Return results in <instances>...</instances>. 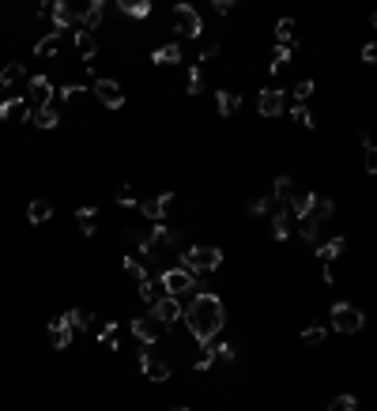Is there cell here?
<instances>
[{"instance_id": "cell-1", "label": "cell", "mask_w": 377, "mask_h": 411, "mask_svg": "<svg viewBox=\"0 0 377 411\" xmlns=\"http://www.w3.org/2000/svg\"><path fill=\"white\" fill-rule=\"evenodd\" d=\"M181 321L188 324V336L196 340V348H212L219 340V332L227 329V306L219 295H212V290H196V295L188 298Z\"/></svg>"}, {"instance_id": "cell-2", "label": "cell", "mask_w": 377, "mask_h": 411, "mask_svg": "<svg viewBox=\"0 0 377 411\" xmlns=\"http://www.w3.org/2000/svg\"><path fill=\"white\" fill-rule=\"evenodd\" d=\"M177 261L193 276H204V272H215L223 264V250H215V245H188V250L177 253Z\"/></svg>"}, {"instance_id": "cell-3", "label": "cell", "mask_w": 377, "mask_h": 411, "mask_svg": "<svg viewBox=\"0 0 377 411\" xmlns=\"http://www.w3.org/2000/svg\"><path fill=\"white\" fill-rule=\"evenodd\" d=\"M328 324H332V332H340V336H359L366 317H362L359 306H351V302H336V306L328 309Z\"/></svg>"}, {"instance_id": "cell-4", "label": "cell", "mask_w": 377, "mask_h": 411, "mask_svg": "<svg viewBox=\"0 0 377 411\" xmlns=\"http://www.w3.org/2000/svg\"><path fill=\"white\" fill-rule=\"evenodd\" d=\"M42 12L49 16V23H53L57 35H64V30H72V27H80V12H76L68 0H46V4H42Z\"/></svg>"}, {"instance_id": "cell-5", "label": "cell", "mask_w": 377, "mask_h": 411, "mask_svg": "<svg viewBox=\"0 0 377 411\" xmlns=\"http://www.w3.org/2000/svg\"><path fill=\"white\" fill-rule=\"evenodd\" d=\"M159 279H162V290H166V295H174V298H181L185 290H204L201 283H196V276L188 272V268H181V264H177V268H166Z\"/></svg>"}, {"instance_id": "cell-6", "label": "cell", "mask_w": 377, "mask_h": 411, "mask_svg": "<svg viewBox=\"0 0 377 411\" xmlns=\"http://www.w3.org/2000/svg\"><path fill=\"white\" fill-rule=\"evenodd\" d=\"M174 30L181 38H201L204 35V19L193 4H174Z\"/></svg>"}, {"instance_id": "cell-7", "label": "cell", "mask_w": 377, "mask_h": 411, "mask_svg": "<svg viewBox=\"0 0 377 411\" xmlns=\"http://www.w3.org/2000/svg\"><path fill=\"white\" fill-rule=\"evenodd\" d=\"M91 94L98 99L102 110H121V106H125V87H121L117 80H95L91 83Z\"/></svg>"}, {"instance_id": "cell-8", "label": "cell", "mask_w": 377, "mask_h": 411, "mask_svg": "<svg viewBox=\"0 0 377 411\" xmlns=\"http://www.w3.org/2000/svg\"><path fill=\"white\" fill-rule=\"evenodd\" d=\"M27 106H30V110H46V106H53V83H49V75H30V83H27Z\"/></svg>"}, {"instance_id": "cell-9", "label": "cell", "mask_w": 377, "mask_h": 411, "mask_svg": "<svg viewBox=\"0 0 377 411\" xmlns=\"http://www.w3.org/2000/svg\"><path fill=\"white\" fill-rule=\"evenodd\" d=\"M151 317H155V321H162L166 329H170V324H177V321L185 317V302H181V298H174V295H162V298L151 306Z\"/></svg>"}, {"instance_id": "cell-10", "label": "cell", "mask_w": 377, "mask_h": 411, "mask_svg": "<svg viewBox=\"0 0 377 411\" xmlns=\"http://www.w3.org/2000/svg\"><path fill=\"white\" fill-rule=\"evenodd\" d=\"M132 336H136L143 348H151V343H159V340L166 336V324L155 321L151 313H148V317H136V321H132Z\"/></svg>"}, {"instance_id": "cell-11", "label": "cell", "mask_w": 377, "mask_h": 411, "mask_svg": "<svg viewBox=\"0 0 377 411\" xmlns=\"http://www.w3.org/2000/svg\"><path fill=\"white\" fill-rule=\"evenodd\" d=\"M140 370H143V377L148 381H170V374H174V366L166 362V359H159V355H151V351H140Z\"/></svg>"}, {"instance_id": "cell-12", "label": "cell", "mask_w": 377, "mask_h": 411, "mask_svg": "<svg viewBox=\"0 0 377 411\" xmlns=\"http://www.w3.org/2000/svg\"><path fill=\"white\" fill-rule=\"evenodd\" d=\"M257 110H261V117H280V114H287V94L280 87H264L257 94Z\"/></svg>"}, {"instance_id": "cell-13", "label": "cell", "mask_w": 377, "mask_h": 411, "mask_svg": "<svg viewBox=\"0 0 377 411\" xmlns=\"http://www.w3.org/2000/svg\"><path fill=\"white\" fill-rule=\"evenodd\" d=\"M72 340H76V329L68 324V317H53V321H49V343H53V348H57V351H68Z\"/></svg>"}, {"instance_id": "cell-14", "label": "cell", "mask_w": 377, "mask_h": 411, "mask_svg": "<svg viewBox=\"0 0 377 411\" xmlns=\"http://www.w3.org/2000/svg\"><path fill=\"white\" fill-rule=\"evenodd\" d=\"M19 83H30V72H27V64H19V61L4 64V68H0V87H4V91H16Z\"/></svg>"}, {"instance_id": "cell-15", "label": "cell", "mask_w": 377, "mask_h": 411, "mask_svg": "<svg viewBox=\"0 0 377 411\" xmlns=\"http://www.w3.org/2000/svg\"><path fill=\"white\" fill-rule=\"evenodd\" d=\"M30 114L35 110L27 106V99H16V94L0 102V121H30Z\"/></svg>"}, {"instance_id": "cell-16", "label": "cell", "mask_w": 377, "mask_h": 411, "mask_svg": "<svg viewBox=\"0 0 377 411\" xmlns=\"http://www.w3.org/2000/svg\"><path fill=\"white\" fill-rule=\"evenodd\" d=\"M170 204H174V192H162V197L143 200V204H140V211L148 215L151 223H162V219H166V211H170Z\"/></svg>"}, {"instance_id": "cell-17", "label": "cell", "mask_w": 377, "mask_h": 411, "mask_svg": "<svg viewBox=\"0 0 377 411\" xmlns=\"http://www.w3.org/2000/svg\"><path fill=\"white\" fill-rule=\"evenodd\" d=\"M272 197H275V204H280V208H291L294 204V197H298V189H294V178H275L272 181Z\"/></svg>"}, {"instance_id": "cell-18", "label": "cell", "mask_w": 377, "mask_h": 411, "mask_svg": "<svg viewBox=\"0 0 377 411\" xmlns=\"http://www.w3.org/2000/svg\"><path fill=\"white\" fill-rule=\"evenodd\" d=\"M291 223H294L291 208H275L272 211V238L275 242H287V238H291Z\"/></svg>"}, {"instance_id": "cell-19", "label": "cell", "mask_w": 377, "mask_h": 411, "mask_svg": "<svg viewBox=\"0 0 377 411\" xmlns=\"http://www.w3.org/2000/svg\"><path fill=\"white\" fill-rule=\"evenodd\" d=\"M102 16H106V4L102 0H91V4L80 12V30H95L98 23H102Z\"/></svg>"}, {"instance_id": "cell-20", "label": "cell", "mask_w": 377, "mask_h": 411, "mask_svg": "<svg viewBox=\"0 0 377 411\" xmlns=\"http://www.w3.org/2000/svg\"><path fill=\"white\" fill-rule=\"evenodd\" d=\"M61 46H64V35H57V30H49V35H42V38L35 42V53H38V57H57Z\"/></svg>"}, {"instance_id": "cell-21", "label": "cell", "mask_w": 377, "mask_h": 411, "mask_svg": "<svg viewBox=\"0 0 377 411\" xmlns=\"http://www.w3.org/2000/svg\"><path fill=\"white\" fill-rule=\"evenodd\" d=\"M343 250H347V242H343V238L336 234V238H332V242H325V245H317V261H321V264H325V268H332V261H336V257H340Z\"/></svg>"}, {"instance_id": "cell-22", "label": "cell", "mask_w": 377, "mask_h": 411, "mask_svg": "<svg viewBox=\"0 0 377 411\" xmlns=\"http://www.w3.org/2000/svg\"><path fill=\"white\" fill-rule=\"evenodd\" d=\"M313 204H317V192H298L294 204H291V215H294V223H302L313 215Z\"/></svg>"}, {"instance_id": "cell-23", "label": "cell", "mask_w": 377, "mask_h": 411, "mask_svg": "<svg viewBox=\"0 0 377 411\" xmlns=\"http://www.w3.org/2000/svg\"><path fill=\"white\" fill-rule=\"evenodd\" d=\"M241 106V94L238 91H215V110H219V117H230Z\"/></svg>"}, {"instance_id": "cell-24", "label": "cell", "mask_w": 377, "mask_h": 411, "mask_svg": "<svg viewBox=\"0 0 377 411\" xmlns=\"http://www.w3.org/2000/svg\"><path fill=\"white\" fill-rule=\"evenodd\" d=\"M27 219L35 223V226H38V223H49V219H53V204L42 200V197L30 200V204H27Z\"/></svg>"}, {"instance_id": "cell-25", "label": "cell", "mask_w": 377, "mask_h": 411, "mask_svg": "<svg viewBox=\"0 0 377 411\" xmlns=\"http://www.w3.org/2000/svg\"><path fill=\"white\" fill-rule=\"evenodd\" d=\"M181 46H177V42H170V46H159V49H151V61L155 64H181Z\"/></svg>"}, {"instance_id": "cell-26", "label": "cell", "mask_w": 377, "mask_h": 411, "mask_svg": "<svg viewBox=\"0 0 377 411\" xmlns=\"http://www.w3.org/2000/svg\"><path fill=\"white\" fill-rule=\"evenodd\" d=\"M76 49L83 53V61H95V49H98L95 30H76Z\"/></svg>"}, {"instance_id": "cell-27", "label": "cell", "mask_w": 377, "mask_h": 411, "mask_svg": "<svg viewBox=\"0 0 377 411\" xmlns=\"http://www.w3.org/2000/svg\"><path fill=\"white\" fill-rule=\"evenodd\" d=\"M162 295H166V290H162V279L148 276V279H143V283H140V298L148 302V306H155V302H159Z\"/></svg>"}, {"instance_id": "cell-28", "label": "cell", "mask_w": 377, "mask_h": 411, "mask_svg": "<svg viewBox=\"0 0 377 411\" xmlns=\"http://www.w3.org/2000/svg\"><path fill=\"white\" fill-rule=\"evenodd\" d=\"M117 8H121L128 19H148V16H151V0H121Z\"/></svg>"}, {"instance_id": "cell-29", "label": "cell", "mask_w": 377, "mask_h": 411, "mask_svg": "<svg viewBox=\"0 0 377 411\" xmlns=\"http://www.w3.org/2000/svg\"><path fill=\"white\" fill-rule=\"evenodd\" d=\"M64 317H68V324L76 332H91L95 329V313H87V309H68Z\"/></svg>"}, {"instance_id": "cell-30", "label": "cell", "mask_w": 377, "mask_h": 411, "mask_svg": "<svg viewBox=\"0 0 377 411\" xmlns=\"http://www.w3.org/2000/svg\"><path fill=\"white\" fill-rule=\"evenodd\" d=\"M57 121H61L57 106H46V110H35V114H30V125H38V128H57Z\"/></svg>"}, {"instance_id": "cell-31", "label": "cell", "mask_w": 377, "mask_h": 411, "mask_svg": "<svg viewBox=\"0 0 377 411\" xmlns=\"http://www.w3.org/2000/svg\"><path fill=\"white\" fill-rule=\"evenodd\" d=\"M359 140H362V170L377 178V147L370 144V136H366V133H362Z\"/></svg>"}, {"instance_id": "cell-32", "label": "cell", "mask_w": 377, "mask_h": 411, "mask_svg": "<svg viewBox=\"0 0 377 411\" xmlns=\"http://www.w3.org/2000/svg\"><path fill=\"white\" fill-rule=\"evenodd\" d=\"M76 226H80L87 238H91V234L98 231V211H95V208H80V211H76Z\"/></svg>"}, {"instance_id": "cell-33", "label": "cell", "mask_w": 377, "mask_h": 411, "mask_svg": "<svg viewBox=\"0 0 377 411\" xmlns=\"http://www.w3.org/2000/svg\"><path fill=\"white\" fill-rule=\"evenodd\" d=\"M332 215H336V204H332L328 197H317V204H313V215H309V219H313V223H321V226H325V223L332 219Z\"/></svg>"}, {"instance_id": "cell-34", "label": "cell", "mask_w": 377, "mask_h": 411, "mask_svg": "<svg viewBox=\"0 0 377 411\" xmlns=\"http://www.w3.org/2000/svg\"><path fill=\"white\" fill-rule=\"evenodd\" d=\"M275 208H280V204H275L272 192H264V197H253V200H249V211H253V215H268V211H275Z\"/></svg>"}, {"instance_id": "cell-35", "label": "cell", "mask_w": 377, "mask_h": 411, "mask_svg": "<svg viewBox=\"0 0 377 411\" xmlns=\"http://www.w3.org/2000/svg\"><path fill=\"white\" fill-rule=\"evenodd\" d=\"M121 268H125V276H132V279H148V268H143V261L140 257H125V261H121Z\"/></svg>"}, {"instance_id": "cell-36", "label": "cell", "mask_w": 377, "mask_h": 411, "mask_svg": "<svg viewBox=\"0 0 377 411\" xmlns=\"http://www.w3.org/2000/svg\"><path fill=\"white\" fill-rule=\"evenodd\" d=\"M83 94H91V87H87V83H64V87H61V99H64V102H80Z\"/></svg>"}, {"instance_id": "cell-37", "label": "cell", "mask_w": 377, "mask_h": 411, "mask_svg": "<svg viewBox=\"0 0 377 411\" xmlns=\"http://www.w3.org/2000/svg\"><path fill=\"white\" fill-rule=\"evenodd\" d=\"M98 343H102L106 351H117V324L114 321H106V329L98 332Z\"/></svg>"}, {"instance_id": "cell-38", "label": "cell", "mask_w": 377, "mask_h": 411, "mask_svg": "<svg viewBox=\"0 0 377 411\" xmlns=\"http://www.w3.org/2000/svg\"><path fill=\"white\" fill-rule=\"evenodd\" d=\"M313 91H317V83H313V80H298V83H294V102H298V106H306Z\"/></svg>"}, {"instance_id": "cell-39", "label": "cell", "mask_w": 377, "mask_h": 411, "mask_svg": "<svg viewBox=\"0 0 377 411\" xmlns=\"http://www.w3.org/2000/svg\"><path fill=\"white\" fill-rule=\"evenodd\" d=\"M298 238H302V242H317V238H321V223L302 219V223H298Z\"/></svg>"}, {"instance_id": "cell-40", "label": "cell", "mask_w": 377, "mask_h": 411, "mask_svg": "<svg viewBox=\"0 0 377 411\" xmlns=\"http://www.w3.org/2000/svg\"><path fill=\"white\" fill-rule=\"evenodd\" d=\"M291 117H294V125H302V128H313L317 121H313V114H309V106H291Z\"/></svg>"}, {"instance_id": "cell-41", "label": "cell", "mask_w": 377, "mask_h": 411, "mask_svg": "<svg viewBox=\"0 0 377 411\" xmlns=\"http://www.w3.org/2000/svg\"><path fill=\"white\" fill-rule=\"evenodd\" d=\"M114 204H117V208H132V204H136V197H132V185L121 181V185L114 189Z\"/></svg>"}, {"instance_id": "cell-42", "label": "cell", "mask_w": 377, "mask_h": 411, "mask_svg": "<svg viewBox=\"0 0 377 411\" xmlns=\"http://www.w3.org/2000/svg\"><path fill=\"white\" fill-rule=\"evenodd\" d=\"M325 336H328L325 324H309V329H302V340H306V343H313V348H317V343H325Z\"/></svg>"}, {"instance_id": "cell-43", "label": "cell", "mask_w": 377, "mask_h": 411, "mask_svg": "<svg viewBox=\"0 0 377 411\" xmlns=\"http://www.w3.org/2000/svg\"><path fill=\"white\" fill-rule=\"evenodd\" d=\"M188 94H201L204 91V72H201V64H193V68H188Z\"/></svg>"}, {"instance_id": "cell-44", "label": "cell", "mask_w": 377, "mask_h": 411, "mask_svg": "<svg viewBox=\"0 0 377 411\" xmlns=\"http://www.w3.org/2000/svg\"><path fill=\"white\" fill-rule=\"evenodd\" d=\"M328 411H359V400L343 393V396H336V400H332V404H328Z\"/></svg>"}, {"instance_id": "cell-45", "label": "cell", "mask_w": 377, "mask_h": 411, "mask_svg": "<svg viewBox=\"0 0 377 411\" xmlns=\"http://www.w3.org/2000/svg\"><path fill=\"white\" fill-rule=\"evenodd\" d=\"M275 38H280V42H294V19H280V23H275Z\"/></svg>"}, {"instance_id": "cell-46", "label": "cell", "mask_w": 377, "mask_h": 411, "mask_svg": "<svg viewBox=\"0 0 377 411\" xmlns=\"http://www.w3.org/2000/svg\"><path fill=\"white\" fill-rule=\"evenodd\" d=\"M359 57H362L366 64H377V42H366V46H362V53H359Z\"/></svg>"}, {"instance_id": "cell-47", "label": "cell", "mask_w": 377, "mask_h": 411, "mask_svg": "<svg viewBox=\"0 0 377 411\" xmlns=\"http://www.w3.org/2000/svg\"><path fill=\"white\" fill-rule=\"evenodd\" d=\"M215 12L219 16H230V12H234V4H230V0H215Z\"/></svg>"}, {"instance_id": "cell-48", "label": "cell", "mask_w": 377, "mask_h": 411, "mask_svg": "<svg viewBox=\"0 0 377 411\" xmlns=\"http://www.w3.org/2000/svg\"><path fill=\"white\" fill-rule=\"evenodd\" d=\"M212 57H219V46H208V49H201V61H212Z\"/></svg>"}, {"instance_id": "cell-49", "label": "cell", "mask_w": 377, "mask_h": 411, "mask_svg": "<svg viewBox=\"0 0 377 411\" xmlns=\"http://www.w3.org/2000/svg\"><path fill=\"white\" fill-rule=\"evenodd\" d=\"M370 27H373V30H377V12H373V16H370Z\"/></svg>"}, {"instance_id": "cell-50", "label": "cell", "mask_w": 377, "mask_h": 411, "mask_svg": "<svg viewBox=\"0 0 377 411\" xmlns=\"http://www.w3.org/2000/svg\"><path fill=\"white\" fill-rule=\"evenodd\" d=\"M170 411H188V407H170Z\"/></svg>"}]
</instances>
